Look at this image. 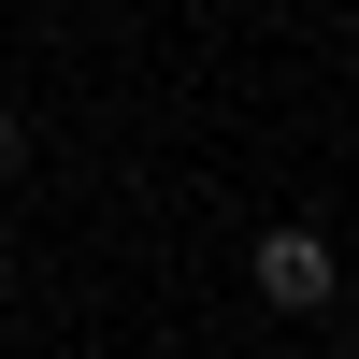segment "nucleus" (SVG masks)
<instances>
[{
  "label": "nucleus",
  "mask_w": 359,
  "mask_h": 359,
  "mask_svg": "<svg viewBox=\"0 0 359 359\" xmlns=\"http://www.w3.org/2000/svg\"><path fill=\"white\" fill-rule=\"evenodd\" d=\"M0 172H15V115H0Z\"/></svg>",
  "instance_id": "2"
},
{
  "label": "nucleus",
  "mask_w": 359,
  "mask_h": 359,
  "mask_svg": "<svg viewBox=\"0 0 359 359\" xmlns=\"http://www.w3.org/2000/svg\"><path fill=\"white\" fill-rule=\"evenodd\" d=\"M259 302L316 316V302H331V245H316V230H259Z\"/></svg>",
  "instance_id": "1"
}]
</instances>
